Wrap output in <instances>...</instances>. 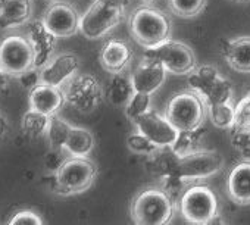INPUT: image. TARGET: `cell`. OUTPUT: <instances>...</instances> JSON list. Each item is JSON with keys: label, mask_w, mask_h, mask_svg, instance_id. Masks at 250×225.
<instances>
[{"label": "cell", "mask_w": 250, "mask_h": 225, "mask_svg": "<svg viewBox=\"0 0 250 225\" xmlns=\"http://www.w3.org/2000/svg\"><path fill=\"white\" fill-rule=\"evenodd\" d=\"M128 30L133 40L145 49H153L171 39V18L153 5H142L128 21Z\"/></svg>", "instance_id": "obj_1"}, {"label": "cell", "mask_w": 250, "mask_h": 225, "mask_svg": "<svg viewBox=\"0 0 250 225\" xmlns=\"http://www.w3.org/2000/svg\"><path fill=\"white\" fill-rule=\"evenodd\" d=\"M127 8L128 0H93L81 15L80 33L87 40L103 39L124 21Z\"/></svg>", "instance_id": "obj_2"}, {"label": "cell", "mask_w": 250, "mask_h": 225, "mask_svg": "<svg viewBox=\"0 0 250 225\" xmlns=\"http://www.w3.org/2000/svg\"><path fill=\"white\" fill-rule=\"evenodd\" d=\"M175 213V200L162 187L140 190L131 203V218L139 225H167Z\"/></svg>", "instance_id": "obj_3"}, {"label": "cell", "mask_w": 250, "mask_h": 225, "mask_svg": "<svg viewBox=\"0 0 250 225\" xmlns=\"http://www.w3.org/2000/svg\"><path fill=\"white\" fill-rule=\"evenodd\" d=\"M178 209L187 222L196 225L213 224L216 222V216H219L216 193L205 184L186 187L178 199Z\"/></svg>", "instance_id": "obj_4"}, {"label": "cell", "mask_w": 250, "mask_h": 225, "mask_svg": "<svg viewBox=\"0 0 250 225\" xmlns=\"http://www.w3.org/2000/svg\"><path fill=\"white\" fill-rule=\"evenodd\" d=\"M97 177V166L88 158L68 156L55 174L53 190L61 196H74L87 191Z\"/></svg>", "instance_id": "obj_5"}, {"label": "cell", "mask_w": 250, "mask_h": 225, "mask_svg": "<svg viewBox=\"0 0 250 225\" xmlns=\"http://www.w3.org/2000/svg\"><path fill=\"white\" fill-rule=\"evenodd\" d=\"M208 106L194 91H181L174 94L167 104V118L180 131H193L202 128L206 118Z\"/></svg>", "instance_id": "obj_6"}, {"label": "cell", "mask_w": 250, "mask_h": 225, "mask_svg": "<svg viewBox=\"0 0 250 225\" xmlns=\"http://www.w3.org/2000/svg\"><path fill=\"white\" fill-rule=\"evenodd\" d=\"M224 165L225 162L219 152L197 149L184 156H175L169 174H175L187 183H194L216 175L224 169Z\"/></svg>", "instance_id": "obj_7"}, {"label": "cell", "mask_w": 250, "mask_h": 225, "mask_svg": "<svg viewBox=\"0 0 250 225\" xmlns=\"http://www.w3.org/2000/svg\"><path fill=\"white\" fill-rule=\"evenodd\" d=\"M61 88L65 102L81 114H91L103 99V87L91 74H75Z\"/></svg>", "instance_id": "obj_8"}, {"label": "cell", "mask_w": 250, "mask_h": 225, "mask_svg": "<svg viewBox=\"0 0 250 225\" xmlns=\"http://www.w3.org/2000/svg\"><path fill=\"white\" fill-rule=\"evenodd\" d=\"M145 55L158 59L165 69L174 75H188L197 66V58L193 49L188 44L172 39L153 49H146Z\"/></svg>", "instance_id": "obj_9"}, {"label": "cell", "mask_w": 250, "mask_h": 225, "mask_svg": "<svg viewBox=\"0 0 250 225\" xmlns=\"http://www.w3.org/2000/svg\"><path fill=\"white\" fill-rule=\"evenodd\" d=\"M0 66L11 77H18L34 66V52L27 37L8 36L0 43Z\"/></svg>", "instance_id": "obj_10"}, {"label": "cell", "mask_w": 250, "mask_h": 225, "mask_svg": "<svg viewBox=\"0 0 250 225\" xmlns=\"http://www.w3.org/2000/svg\"><path fill=\"white\" fill-rule=\"evenodd\" d=\"M134 125L137 131L145 134L159 149H172L180 136V131L172 125L167 115H162L153 109L142 115Z\"/></svg>", "instance_id": "obj_11"}, {"label": "cell", "mask_w": 250, "mask_h": 225, "mask_svg": "<svg viewBox=\"0 0 250 225\" xmlns=\"http://www.w3.org/2000/svg\"><path fill=\"white\" fill-rule=\"evenodd\" d=\"M80 21L81 15L78 11L66 2L52 3L43 15L44 25L58 39H68L77 34L80 31Z\"/></svg>", "instance_id": "obj_12"}, {"label": "cell", "mask_w": 250, "mask_h": 225, "mask_svg": "<svg viewBox=\"0 0 250 225\" xmlns=\"http://www.w3.org/2000/svg\"><path fill=\"white\" fill-rule=\"evenodd\" d=\"M167 72L168 71L158 59L145 55L142 62L131 72L130 78L136 91L153 94L164 85L167 80Z\"/></svg>", "instance_id": "obj_13"}, {"label": "cell", "mask_w": 250, "mask_h": 225, "mask_svg": "<svg viewBox=\"0 0 250 225\" xmlns=\"http://www.w3.org/2000/svg\"><path fill=\"white\" fill-rule=\"evenodd\" d=\"M80 71V58L75 53L65 52L55 55L43 68L42 82L50 84L55 87H62L66 81H69Z\"/></svg>", "instance_id": "obj_14"}, {"label": "cell", "mask_w": 250, "mask_h": 225, "mask_svg": "<svg viewBox=\"0 0 250 225\" xmlns=\"http://www.w3.org/2000/svg\"><path fill=\"white\" fill-rule=\"evenodd\" d=\"M27 39L34 52V66L43 68L55 56L58 37L44 25L43 20H34L30 22Z\"/></svg>", "instance_id": "obj_15"}, {"label": "cell", "mask_w": 250, "mask_h": 225, "mask_svg": "<svg viewBox=\"0 0 250 225\" xmlns=\"http://www.w3.org/2000/svg\"><path fill=\"white\" fill-rule=\"evenodd\" d=\"M102 68L109 74H121L133 61V47L121 39L107 40L99 55Z\"/></svg>", "instance_id": "obj_16"}, {"label": "cell", "mask_w": 250, "mask_h": 225, "mask_svg": "<svg viewBox=\"0 0 250 225\" xmlns=\"http://www.w3.org/2000/svg\"><path fill=\"white\" fill-rule=\"evenodd\" d=\"M28 103L31 109L52 117L58 114L59 109L63 106L65 96L61 87L42 82L28 93Z\"/></svg>", "instance_id": "obj_17"}, {"label": "cell", "mask_w": 250, "mask_h": 225, "mask_svg": "<svg viewBox=\"0 0 250 225\" xmlns=\"http://www.w3.org/2000/svg\"><path fill=\"white\" fill-rule=\"evenodd\" d=\"M227 190L234 203L240 206L250 205V161H243L231 169Z\"/></svg>", "instance_id": "obj_18"}, {"label": "cell", "mask_w": 250, "mask_h": 225, "mask_svg": "<svg viewBox=\"0 0 250 225\" xmlns=\"http://www.w3.org/2000/svg\"><path fill=\"white\" fill-rule=\"evenodd\" d=\"M222 55L228 65L241 74H250V37L241 36L224 41Z\"/></svg>", "instance_id": "obj_19"}, {"label": "cell", "mask_w": 250, "mask_h": 225, "mask_svg": "<svg viewBox=\"0 0 250 225\" xmlns=\"http://www.w3.org/2000/svg\"><path fill=\"white\" fill-rule=\"evenodd\" d=\"M31 20V0H9L0 12V31L28 24Z\"/></svg>", "instance_id": "obj_20"}, {"label": "cell", "mask_w": 250, "mask_h": 225, "mask_svg": "<svg viewBox=\"0 0 250 225\" xmlns=\"http://www.w3.org/2000/svg\"><path fill=\"white\" fill-rule=\"evenodd\" d=\"M219 72L212 65H197L188 74V88L199 94L203 100L210 93L216 81L219 80Z\"/></svg>", "instance_id": "obj_21"}, {"label": "cell", "mask_w": 250, "mask_h": 225, "mask_svg": "<svg viewBox=\"0 0 250 225\" xmlns=\"http://www.w3.org/2000/svg\"><path fill=\"white\" fill-rule=\"evenodd\" d=\"M94 149V137L93 134L83 127H74L71 128V133L65 142L63 150L68 156L75 158H87Z\"/></svg>", "instance_id": "obj_22"}, {"label": "cell", "mask_w": 250, "mask_h": 225, "mask_svg": "<svg viewBox=\"0 0 250 225\" xmlns=\"http://www.w3.org/2000/svg\"><path fill=\"white\" fill-rule=\"evenodd\" d=\"M134 87L131 82V78L121 74H112L107 88H106V97L113 106H125L134 94Z\"/></svg>", "instance_id": "obj_23"}, {"label": "cell", "mask_w": 250, "mask_h": 225, "mask_svg": "<svg viewBox=\"0 0 250 225\" xmlns=\"http://www.w3.org/2000/svg\"><path fill=\"white\" fill-rule=\"evenodd\" d=\"M49 123H50L49 115L30 107L22 115L21 130H22L24 136H27L30 139H39L42 136H46Z\"/></svg>", "instance_id": "obj_24"}, {"label": "cell", "mask_w": 250, "mask_h": 225, "mask_svg": "<svg viewBox=\"0 0 250 225\" xmlns=\"http://www.w3.org/2000/svg\"><path fill=\"white\" fill-rule=\"evenodd\" d=\"M208 114L212 121V124L216 128L221 130H229L234 127V120H235V107L231 102L225 103H216V104H209L208 106Z\"/></svg>", "instance_id": "obj_25"}, {"label": "cell", "mask_w": 250, "mask_h": 225, "mask_svg": "<svg viewBox=\"0 0 250 225\" xmlns=\"http://www.w3.org/2000/svg\"><path fill=\"white\" fill-rule=\"evenodd\" d=\"M72 125L66 123L63 118H61L58 114L50 117V123L46 131V139L49 142V146L52 149H63L65 142L71 133Z\"/></svg>", "instance_id": "obj_26"}, {"label": "cell", "mask_w": 250, "mask_h": 225, "mask_svg": "<svg viewBox=\"0 0 250 225\" xmlns=\"http://www.w3.org/2000/svg\"><path fill=\"white\" fill-rule=\"evenodd\" d=\"M150 109H152V94L143 91H134L128 103L124 106L125 117L133 124Z\"/></svg>", "instance_id": "obj_27"}, {"label": "cell", "mask_w": 250, "mask_h": 225, "mask_svg": "<svg viewBox=\"0 0 250 225\" xmlns=\"http://www.w3.org/2000/svg\"><path fill=\"white\" fill-rule=\"evenodd\" d=\"M208 5V0H169V9L183 20L200 15Z\"/></svg>", "instance_id": "obj_28"}, {"label": "cell", "mask_w": 250, "mask_h": 225, "mask_svg": "<svg viewBox=\"0 0 250 225\" xmlns=\"http://www.w3.org/2000/svg\"><path fill=\"white\" fill-rule=\"evenodd\" d=\"M232 96H234V88H232L231 81H228L224 77H219V80L216 81V84L213 85L210 93L206 96L205 103H206V106H209V104L231 102Z\"/></svg>", "instance_id": "obj_29"}, {"label": "cell", "mask_w": 250, "mask_h": 225, "mask_svg": "<svg viewBox=\"0 0 250 225\" xmlns=\"http://www.w3.org/2000/svg\"><path fill=\"white\" fill-rule=\"evenodd\" d=\"M127 147L133 153L140 155V156H153L159 150V147L140 131L130 134L127 137Z\"/></svg>", "instance_id": "obj_30"}, {"label": "cell", "mask_w": 250, "mask_h": 225, "mask_svg": "<svg viewBox=\"0 0 250 225\" xmlns=\"http://www.w3.org/2000/svg\"><path fill=\"white\" fill-rule=\"evenodd\" d=\"M200 140V128L193 130V131H183L178 136L177 143L172 146V152L175 156H184L187 153H191L194 150H197V144Z\"/></svg>", "instance_id": "obj_31"}, {"label": "cell", "mask_w": 250, "mask_h": 225, "mask_svg": "<svg viewBox=\"0 0 250 225\" xmlns=\"http://www.w3.org/2000/svg\"><path fill=\"white\" fill-rule=\"evenodd\" d=\"M235 120L232 128L250 130V93L244 94L235 104Z\"/></svg>", "instance_id": "obj_32"}, {"label": "cell", "mask_w": 250, "mask_h": 225, "mask_svg": "<svg viewBox=\"0 0 250 225\" xmlns=\"http://www.w3.org/2000/svg\"><path fill=\"white\" fill-rule=\"evenodd\" d=\"M231 143H232V147L237 152H240L244 161H250V130L232 128Z\"/></svg>", "instance_id": "obj_33"}, {"label": "cell", "mask_w": 250, "mask_h": 225, "mask_svg": "<svg viewBox=\"0 0 250 225\" xmlns=\"http://www.w3.org/2000/svg\"><path fill=\"white\" fill-rule=\"evenodd\" d=\"M17 78H18L21 88L28 91V93L33 88H36L39 84H42V72H40V68H37V66H31L30 69L20 74Z\"/></svg>", "instance_id": "obj_34"}, {"label": "cell", "mask_w": 250, "mask_h": 225, "mask_svg": "<svg viewBox=\"0 0 250 225\" xmlns=\"http://www.w3.org/2000/svg\"><path fill=\"white\" fill-rule=\"evenodd\" d=\"M65 153H66V152H65L63 149H52V147H50V150L46 153L44 161H43L46 169L55 175V174L58 172V169L62 166V164H63V162L66 161V158H68V156H63Z\"/></svg>", "instance_id": "obj_35"}, {"label": "cell", "mask_w": 250, "mask_h": 225, "mask_svg": "<svg viewBox=\"0 0 250 225\" xmlns=\"http://www.w3.org/2000/svg\"><path fill=\"white\" fill-rule=\"evenodd\" d=\"M9 224H12V225H40V224H43V219L33 210H20L12 216Z\"/></svg>", "instance_id": "obj_36"}, {"label": "cell", "mask_w": 250, "mask_h": 225, "mask_svg": "<svg viewBox=\"0 0 250 225\" xmlns=\"http://www.w3.org/2000/svg\"><path fill=\"white\" fill-rule=\"evenodd\" d=\"M9 81H11V75L2 66H0V93H3V91L8 90Z\"/></svg>", "instance_id": "obj_37"}, {"label": "cell", "mask_w": 250, "mask_h": 225, "mask_svg": "<svg viewBox=\"0 0 250 225\" xmlns=\"http://www.w3.org/2000/svg\"><path fill=\"white\" fill-rule=\"evenodd\" d=\"M9 131V123L8 118L0 112V137H3Z\"/></svg>", "instance_id": "obj_38"}, {"label": "cell", "mask_w": 250, "mask_h": 225, "mask_svg": "<svg viewBox=\"0 0 250 225\" xmlns=\"http://www.w3.org/2000/svg\"><path fill=\"white\" fill-rule=\"evenodd\" d=\"M9 2V0H0V12H2V9L6 6V3Z\"/></svg>", "instance_id": "obj_39"}, {"label": "cell", "mask_w": 250, "mask_h": 225, "mask_svg": "<svg viewBox=\"0 0 250 225\" xmlns=\"http://www.w3.org/2000/svg\"><path fill=\"white\" fill-rule=\"evenodd\" d=\"M140 2H142L143 5H152V3L156 2V0H140Z\"/></svg>", "instance_id": "obj_40"}, {"label": "cell", "mask_w": 250, "mask_h": 225, "mask_svg": "<svg viewBox=\"0 0 250 225\" xmlns=\"http://www.w3.org/2000/svg\"><path fill=\"white\" fill-rule=\"evenodd\" d=\"M237 2H238V0H237Z\"/></svg>", "instance_id": "obj_41"}]
</instances>
